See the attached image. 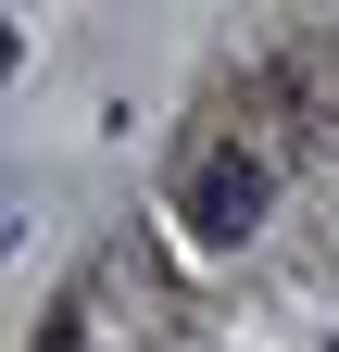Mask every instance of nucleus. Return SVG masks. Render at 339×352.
I'll return each mask as SVG.
<instances>
[{
    "label": "nucleus",
    "instance_id": "f257e3e1",
    "mask_svg": "<svg viewBox=\"0 0 339 352\" xmlns=\"http://www.w3.org/2000/svg\"><path fill=\"white\" fill-rule=\"evenodd\" d=\"M251 214H264V164L214 151V164L189 176V227H201V239H251Z\"/></svg>",
    "mask_w": 339,
    "mask_h": 352
}]
</instances>
